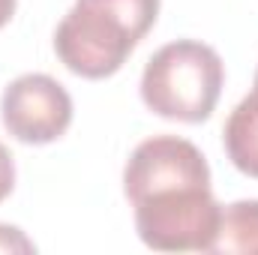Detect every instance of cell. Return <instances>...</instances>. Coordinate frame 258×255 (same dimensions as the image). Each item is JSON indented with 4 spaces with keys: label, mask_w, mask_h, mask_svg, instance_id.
I'll use <instances>...</instances> for the list:
<instances>
[{
    "label": "cell",
    "mask_w": 258,
    "mask_h": 255,
    "mask_svg": "<svg viewBox=\"0 0 258 255\" xmlns=\"http://www.w3.org/2000/svg\"><path fill=\"white\" fill-rule=\"evenodd\" d=\"M222 84L225 66L216 48L198 39H177L147 60L141 75V99L159 117L201 123L213 114Z\"/></svg>",
    "instance_id": "obj_3"
},
{
    "label": "cell",
    "mask_w": 258,
    "mask_h": 255,
    "mask_svg": "<svg viewBox=\"0 0 258 255\" xmlns=\"http://www.w3.org/2000/svg\"><path fill=\"white\" fill-rule=\"evenodd\" d=\"M123 192L135 207L144 246L159 252H210L222 204L210 189V168L192 141L153 135L141 141L126 168Z\"/></svg>",
    "instance_id": "obj_1"
},
{
    "label": "cell",
    "mask_w": 258,
    "mask_h": 255,
    "mask_svg": "<svg viewBox=\"0 0 258 255\" xmlns=\"http://www.w3.org/2000/svg\"><path fill=\"white\" fill-rule=\"evenodd\" d=\"M12 186H15V162H12V153L0 144V201L9 198Z\"/></svg>",
    "instance_id": "obj_8"
},
{
    "label": "cell",
    "mask_w": 258,
    "mask_h": 255,
    "mask_svg": "<svg viewBox=\"0 0 258 255\" xmlns=\"http://www.w3.org/2000/svg\"><path fill=\"white\" fill-rule=\"evenodd\" d=\"M12 15H15V0H0V27L9 24Z\"/></svg>",
    "instance_id": "obj_9"
},
{
    "label": "cell",
    "mask_w": 258,
    "mask_h": 255,
    "mask_svg": "<svg viewBox=\"0 0 258 255\" xmlns=\"http://www.w3.org/2000/svg\"><path fill=\"white\" fill-rule=\"evenodd\" d=\"M36 246L12 225H0V252H33Z\"/></svg>",
    "instance_id": "obj_7"
},
{
    "label": "cell",
    "mask_w": 258,
    "mask_h": 255,
    "mask_svg": "<svg viewBox=\"0 0 258 255\" xmlns=\"http://www.w3.org/2000/svg\"><path fill=\"white\" fill-rule=\"evenodd\" d=\"M210 252L231 255H258V201H234L222 207L219 231Z\"/></svg>",
    "instance_id": "obj_6"
},
{
    "label": "cell",
    "mask_w": 258,
    "mask_h": 255,
    "mask_svg": "<svg viewBox=\"0 0 258 255\" xmlns=\"http://www.w3.org/2000/svg\"><path fill=\"white\" fill-rule=\"evenodd\" d=\"M222 144L237 171L258 177V90H249V96L240 99L237 108L228 114Z\"/></svg>",
    "instance_id": "obj_5"
},
{
    "label": "cell",
    "mask_w": 258,
    "mask_h": 255,
    "mask_svg": "<svg viewBox=\"0 0 258 255\" xmlns=\"http://www.w3.org/2000/svg\"><path fill=\"white\" fill-rule=\"evenodd\" d=\"M252 90H258V69H255V81H252Z\"/></svg>",
    "instance_id": "obj_10"
},
{
    "label": "cell",
    "mask_w": 258,
    "mask_h": 255,
    "mask_svg": "<svg viewBox=\"0 0 258 255\" xmlns=\"http://www.w3.org/2000/svg\"><path fill=\"white\" fill-rule=\"evenodd\" d=\"M159 0H75L54 30L60 63L81 78H108L156 24Z\"/></svg>",
    "instance_id": "obj_2"
},
{
    "label": "cell",
    "mask_w": 258,
    "mask_h": 255,
    "mask_svg": "<svg viewBox=\"0 0 258 255\" xmlns=\"http://www.w3.org/2000/svg\"><path fill=\"white\" fill-rule=\"evenodd\" d=\"M0 117L21 144H51L72 123V96L57 78L27 72L3 90Z\"/></svg>",
    "instance_id": "obj_4"
}]
</instances>
